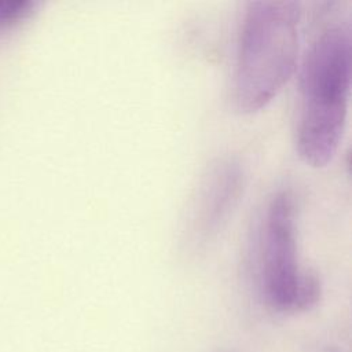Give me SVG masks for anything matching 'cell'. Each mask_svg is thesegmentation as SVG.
Wrapping results in <instances>:
<instances>
[{
    "mask_svg": "<svg viewBox=\"0 0 352 352\" xmlns=\"http://www.w3.org/2000/svg\"><path fill=\"white\" fill-rule=\"evenodd\" d=\"M352 74L351 26L333 22L309 43L298 69L294 144L315 168L327 165L342 139Z\"/></svg>",
    "mask_w": 352,
    "mask_h": 352,
    "instance_id": "6da1fadb",
    "label": "cell"
},
{
    "mask_svg": "<svg viewBox=\"0 0 352 352\" xmlns=\"http://www.w3.org/2000/svg\"><path fill=\"white\" fill-rule=\"evenodd\" d=\"M298 1H250L243 12L232 74V100L242 113L264 109L279 94L298 60Z\"/></svg>",
    "mask_w": 352,
    "mask_h": 352,
    "instance_id": "7a4b0ae2",
    "label": "cell"
},
{
    "mask_svg": "<svg viewBox=\"0 0 352 352\" xmlns=\"http://www.w3.org/2000/svg\"><path fill=\"white\" fill-rule=\"evenodd\" d=\"M254 276L261 301L275 312H304L320 300L319 278L298 263L296 208L289 190L274 192L263 210Z\"/></svg>",
    "mask_w": 352,
    "mask_h": 352,
    "instance_id": "3957f363",
    "label": "cell"
},
{
    "mask_svg": "<svg viewBox=\"0 0 352 352\" xmlns=\"http://www.w3.org/2000/svg\"><path fill=\"white\" fill-rule=\"evenodd\" d=\"M243 184V173L234 160H221L204 177L192 212L195 242L210 239L235 206Z\"/></svg>",
    "mask_w": 352,
    "mask_h": 352,
    "instance_id": "277c9868",
    "label": "cell"
},
{
    "mask_svg": "<svg viewBox=\"0 0 352 352\" xmlns=\"http://www.w3.org/2000/svg\"><path fill=\"white\" fill-rule=\"evenodd\" d=\"M36 7L32 0H0V26L14 25L25 19Z\"/></svg>",
    "mask_w": 352,
    "mask_h": 352,
    "instance_id": "5b68a950",
    "label": "cell"
},
{
    "mask_svg": "<svg viewBox=\"0 0 352 352\" xmlns=\"http://www.w3.org/2000/svg\"><path fill=\"white\" fill-rule=\"evenodd\" d=\"M220 352H230V351H220Z\"/></svg>",
    "mask_w": 352,
    "mask_h": 352,
    "instance_id": "8992f818",
    "label": "cell"
}]
</instances>
